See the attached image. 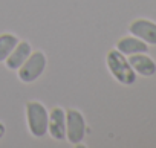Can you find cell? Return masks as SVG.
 Wrapping results in <instances>:
<instances>
[{
	"label": "cell",
	"mask_w": 156,
	"mask_h": 148,
	"mask_svg": "<svg viewBox=\"0 0 156 148\" xmlns=\"http://www.w3.org/2000/svg\"><path fill=\"white\" fill-rule=\"evenodd\" d=\"M106 64L112 73V77L118 83H121L124 86H132L136 81V72L132 69L126 55L121 53L118 49H112L107 52Z\"/></svg>",
	"instance_id": "1"
},
{
	"label": "cell",
	"mask_w": 156,
	"mask_h": 148,
	"mask_svg": "<svg viewBox=\"0 0 156 148\" xmlns=\"http://www.w3.org/2000/svg\"><path fill=\"white\" fill-rule=\"evenodd\" d=\"M25 115H26V124L28 130L34 137H44L48 134V121H49V112L40 101H28L25 105Z\"/></svg>",
	"instance_id": "2"
},
{
	"label": "cell",
	"mask_w": 156,
	"mask_h": 148,
	"mask_svg": "<svg viewBox=\"0 0 156 148\" xmlns=\"http://www.w3.org/2000/svg\"><path fill=\"white\" fill-rule=\"evenodd\" d=\"M48 67V57L43 50H32L26 61L17 69V77L22 83L31 84L37 81Z\"/></svg>",
	"instance_id": "3"
},
{
	"label": "cell",
	"mask_w": 156,
	"mask_h": 148,
	"mask_svg": "<svg viewBox=\"0 0 156 148\" xmlns=\"http://www.w3.org/2000/svg\"><path fill=\"white\" fill-rule=\"evenodd\" d=\"M86 119L84 115L76 108H67L66 110V139L78 145L86 137Z\"/></svg>",
	"instance_id": "4"
},
{
	"label": "cell",
	"mask_w": 156,
	"mask_h": 148,
	"mask_svg": "<svg viewBox=\"0 0 156 148\" xmlns=\"http://www.w3.org/2000/svg\"><path fill=\"white\" fill-rule=\"evenodd\" d=\"M48 133L54 140L66 139V110L61 107H54L49 112Z\"/></svg>",
	"instance_id": "5"
},
{
	"label": "cell",
	"mask_w": 156,
	"mask_h": 148,
	"mask_svg": "<svg viewBox=\"0 0 156 148\" xmlns=\"http://www.w3.org/2000/svg\"><path fill=\"white\" fill-rule=\"evenodd\" d=\"M129 31L132 35L138 37L147 44H156V23L147 19H138L130 23Z\"/></svg>",
	"instance_id": "6"
},
{
	"label": "cell",
	"mask_w": 156,
	"mask_h": 148,
	"mask_svg": "<svg viewBox=\"0 0 156 148\" xmlns=\"http://www.w3.org/2000/svg\"><path fill=\"white\" fill-rule=\"evenodd\" d=\"M34 49H32V46H31V43L29 41H26V40H20L17 44H16V47L11 50V53L6 57V60L3 61L5 63V66H6V69H9V70H17L25 61H26V58L31 55V52H32Z\"/></svg>",
	"instance_id": "7"
},
{
	"label": "cell",
	"mask_w": 156,
	"mask_h": 148,
	"mask_svg": "<svg viewBox=\"0 0 156 148\" xmlns=\"http://www.w3.org/2000/svg\"><path fill=\"white\" fill-rule=\"evenodd\" d=\"M129 63L132 69L142 77H153L156 73V63L145 53H133L129 55Z\"/></svg>",
	"instance_id": "8"
},
{
	"label": "cell",
	"mask_w": 156,
	"mask_h": 148,
	"mask_svg": "<svg viewBox=\"0 0 156 148\" xmlns=\"http://www.w3.org/2000/svg\"><path fill=\"white\" fill-rule=\"evenodd\" d=\"M116 49L124 53V55H133V53H147L148 52V44L138 37H124L116 43Z\"/></svg>",
	"instance_id": "9"
},
{
	"label": "cell",
	"mask_w": 156,
	"mask_h": 148,
	"mask_svg": "<svg viewBox=\"0 0 156 148\" xmlns=\"http://www.w3.org/2000/svg\"><path fill=\"white\" fill-rule=\"evenodd\" d=\"M19 41L20 40L16 34H11V32L0 34V63H3L6 60V57L11 53V50L16 47Z\"/></svg>",
	"instance_id": "10"
},
{
	"label": "cell",
	"mask_w": 156,
	"mask_h": 148,
	"mask_svg": "<svg viewBox=\"0 0 156 148\" xmlns=\"http://www.w3.org/2000/svg\"><path fill=\"white\" fill-rule=\"evenodd\" d=\"M5 133H6V127H5V124H3V122H0V140L3 139Z\"/></svg>",
	"instance_id": "11"
}]
</instances>
